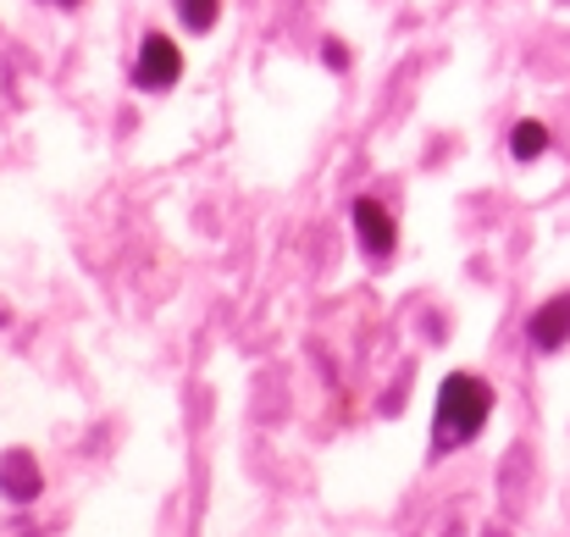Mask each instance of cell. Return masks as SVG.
Segmentation results:
<instances>
[{"mask_svg":"<svg viewBox=\"0 0 570 537\" xmlns=\"http://www.w3.org/2000/svg\"><path fill=\"white\" fill-rule=\"evenodd\" d=\"M488 416H493V388H488L482 377H471V371L443 377V388H438V421H432L438 449L471 443V438L488 427Z\"/></svg>","mask_w":570,"mask_h":537,"instance_id":"obj_1","label":"cell"},{"mask_svg":"<svg viewBox=\"0 0 570 537\" xmlns=\"http://www.w3.org/2000/svg\"><path fill=\"white\" fill-rule=\"evenodd\" d=\"M134 78H139L145 89H173V84L184 78V50H178L167 33H150V39H145V50H139Z\"/></svg>","mask_w":570,"mask_h":537,"instance_id":"obj_2","label":"cell"},{"mask_svg":"<svg viewBox=\"0 0 570 537\" xmlns=\"http://www.w3.org/2000/svg\"><path fill=\"white\" fill-rule=\"evenodd\" d=\"M355 238L366 244V255H377V261H387L393 255V244H399V227H393V216L382 211L377 199H355Z\"/></svg>","mask_w":570,"mask_h":537,"instance_id":"obj_3","label":"cell"},{"mask_svg":"<svg viewBox=\"0 0 570 537\" xmlns=\"http://www.w3.org/2000/svg\"><path fill=\"white\" fill-rule=\"evenodd\" d=\"M532 344L538 350H560V344H570V294H554L549 305H538V316H532Z\"/></svg>","mask_w":570,"mask_h":537,"instance_id":"obj_4","label":"cell"},{"mask_svg":"<svg viewBox=\"0 0 570 537\" xmlns=\"http://www.w3.org/2000/svg\"><path fill=\"white\" fill-rule=\"evenodd\" d=\"M0 494H6V499H17V505L39 499V466H33V455H28V449H11V455L0 460Z\"/></svg>","mask_w":570,"mask_h":537,"instance_id":"obj_5","label":"cell"},{"mask_svg":"<svg viewBox=\"0 0 570 537\" xmlns=\"http://www.w3.org/2000/svg\"><path fill=\"white\" fill-rule=\"evenodd\" d=\"M543 150H549V128H543V123H515L510 156H515V162H538Z\"/></svg>","mask_w":570,"mask_h":537,"instance_id":"obj_6","label":"cell"},{"mask_svg":"<svg viewBox=\"0 0 570 537\" xmlns=\"http://www.w3.org/2000/svg\"><path fill=\"white\" fill-rule=\"evenodd\" d=\"M216 11H222V0H178V17H184V28H194V33H205L216 22Z\"/></svg>","mask_w":570,"mask_h":537,"instance_id":"obj_7","label":"cell"},{"mask_svg":"<svg viewBox=\"0 0 570 537\" xmlns=\"http://www.w3.org/2000/svg\"><path fill=\"white\" fill-rule=\"evenodd\" d=\"M327 67H350V50L344 45H327Z\"/></svg>","mask_w":570,"mask_h":537,"instance_id":"obj_8","label":"cell"},{"mask_svg":"<svg viewBox=\"0 0 570 537\" xmlns=\"http://www.w3.org/2000/svg\"><path fill=\"white\" fill-rule=\"evenodd\" d=\"M56 6H83V0H56Z\"/></svg>","mask_w":570,"mask_h":537,"instance_id":"obj_9","label":"cell"}]
</instances>
